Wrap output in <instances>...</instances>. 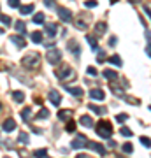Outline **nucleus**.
I'll return each mask as SVG.
<instances>
[{
	"label": "nucleus",
	"mask_w": 151,
	"mask_h": 158,
	"mask_svg": "<svg viewBox=\"0 0 151 158\" xmlns=\"http://www.w3.org/2000/svg\"><path fill=\"white\" fill-rule=\"evenodd\" d=\"M146 55L151 58V42H148V44H146Z\"/></svg>",
	"instance_id": "79ce46f5"
},
{
	"label": "nucleus",
	"mask_w": 151,
	"mask_h": 158,
	"mask_svg": "<svg viewBox=\"0 0 151 158\" xmlns=\"http://www.w3.org/2000/svg\"><path fill=\"white\" fill-rule=\"evenodd\" d=\"M141 144L146 148H151V139L149 137H141Z\"/></svg>",
	"instance_id": "2f4dec72"
},
{
	"label": "nucleus",
	"mask_w": 151,
	"mask_h": 158,
	"mask_svg": "<svg viewBox=\"0 0 151 158\" xmlns=\"http://www.w3.org/2000/svg\"><path fill=\"white\" fill-rule=\"evenodd\" d=\"M69 49L74 53V56H76V58H79V53H81V49H79V46L76 44L74 40H70V42H69Z\"/></svg>",
	"instance_id": "f3484780"
},
{
	"label": "nucleus",
	"mask_w": 151,
	"mask_h": 158,
	"mask_svg": "<svg viewBox=\"0 0 151 158\" xmlns=\"http://www.w3.org/2000/svg\"><path fill=\"white\" fill-rule=\"evenodd\" d=\"M46 58H48V63L56 65V63H60V60H62V53H60L58 49H51V51H48Z\"/></svg>",
	"instance_id": "423d86ee"
},
{
	"label": "nucleus",
	"mask_w": 151,
	"mask_h": 158,
	"mask_svg": "<svg viewBox=\"0 0 151 158\" xmlns=\"http://www.w3.org/2000/svg\"><path fill=\"white\" fill-rule=\"evenodd\" d=\"M109 44H111V46H114V44H116V37H111V40H109Z\"/></svg>",
	"instance_id": "de8ad7c7"
},
{
	"label": "nucleus",
	"mask_w": 151,
	"mask_h": 158,
	"mask_svg": "<svg viewBox=\"0 0 151 158\" xmlns=\"http://www.w3.org/2000/svg\"><path fill=\"white\" fill-rule=\"evenodd\" d=\"M56 76H58V79H67V77H74V70L69 65H62V67L56 70Z\"/></svg>",
	"instance_id": "20e7f679"
},
{
	"label": "nucleus",
	"mask_w": 151,
	"mask_h": 158,
	"mask_svg": "<svg viewBox=\"0 0 151 158\" xmlns=\"http://www.w3.org/2000/svg\"><path fill=\"white\" fill-rule=\"evenodd\" d=\"M44 118H49V111L48 109H40V113L37 114V119H44Z\"/></svg>",
	"instance_id": "c85d7f7f"
},
{
	"label": "nucleus",
	"mask_w": 151,
	"mask_h": 158,
	"mask_svg": "<svg viewBox=\"0 0 151 158\" xmlns=\"http://www.w3.org/2000/svg\"><path fill=\"white\" fill-rule=\"evenodd\" d=\"M34 11V4H27V6H19V12L21 14H30Z\"/></svg>",
	"instance_id": "aec40b11"
},
{
	"label": "nucleus",
	"mask_w": 151,
	"mask_h": 158,
	"mask_svg": "<svg viewBox=\"0 0 151 158\" xmlns=\"http://www.w3.org/2000/svg\"><path fill=\"white\" fill-rule=\"evenodd\" d=\"M114 2H116V0H111V4H114Z\"/></svg>",
	"instance_id": "3c124183"
},
{
	"label": "nucleus",
	"mask_w": 151,
	"mask_h": 158,
	"mask_svg": "<svg viewBox=\"0 0 151 158\" xmlns=\"http://www.w3.org/2000/svg\"><path fill=\"white\" fill-rule=\"evenodd\" d=\"M65 90H67L70 95H74V97H83V90H81V88H78V86H69V85H65Z\"/></svg>",
	"instance_id": "ddd939ff"
},
{
	"label": "nucleus",
	"mask_w": 151,
	"mask_h": 158,
	"mask_svg": "<svg viewBox=\"0 0 151 158\" xmlns=\"http://www.w3.org/2000/svg\"><path fill=\"white\" fill-rule=\"evenodd\" d=\"M18 141L23 142V144H28V135L25 132H19V135H18Z\"/></svg>",
	"instance_id": "7c9ffc66"
},
{
	"label": "nucleus",
	"mask_w": 151,
	"mask_h": 158,
	"mask_svg": "<svg viewBox=\"0 0 151 158\" xmlns=\"http://www.w3.org/2000/svg\"><path fill=\"white\" fill-rule=\"evenodd\" d=\"M90 109H91L95 114H99V116L106 114V107H100V106H95V104H90Z\"/></svg>",
	"instance_id": "a211bd4d"
},
{
	"label": "nucleus",
	"mask_w": 151,
	"mask_h": 158,
	"mask_svg": "<svg viewBox=\"0 0 151 158\" xmlns=\"http://www.w3.org/2000/svg\"><path fill=\"white\" fill-rule=\"evenodd\" d=\"M11 40L18 46V48H25V46H27V42H25V39H23V35H12Z\"/></svg>",
	"instance_id": "4468645a"
},
{
	"label": "nucleus",
	"mask_w": 151,
	"mask_h": 158,
	"mask_svg": "<svg viewBox=\"0 0 151 158\" xmlns=\"http://www.w3.org/2000/svg\"><path fill=\"white\" fill-rule=\"evenodd\" d=\"M149 109H151V107H149Z\"/></svg>",
	"instance_id": "864d4df0"
},
{
	"label": "nucleus",
	"mask_w": 151,
	"mask_h": 158,
	"mask_svg": "<svg viewBox=\"0 0 151 158\" xmlns=\"http://www.w3.org/2000/svg\"><path fill=\"white\" fill-rule=\"evenodd\" d=\"M40 63V55L39 53H30V55H27V56H23L21 60V65L27 69H34V67H39Z\"/></svg>",
	"instance_id": "f257e3e1"
},
{
	"label": "nucleus",
	"mask_w": 151,
	"mask_h": 158,
	"mask_svg": "<svg viewBox=\"0 0 151 158\" xmlns=\"http://www.w3.org/2000/svg\"><path fill=\"white\" fill-rule=\"evenodd\" d=\"M120 132H121V135H125V137H132V130L127 128V127H123V128L120 130Z\"/></svg>",
	"instance_id": "473e14b6"
},
{
	"label": "nucleus",
	"mask_w": 151,
	"mask_h": 158,
	"mask_svg": "<svg viewBox=\"0 0 151 158\" xmlns=\"http://www.w3.org/2000/svg\"><path fill=\"white\" fill-rule=\"evenodd\" d=\"M32 40H34L35 44H40L42 42V34L40 32H32Z\"/></svg>",
	"instance_id": "b1692460"
},
{
	"label": "nucleus",
	"mask_w": 151,
	"mask_h": 158,
	"mask_svg": "<svg viewBox=\"0 0 151 158\" xmlns=\"http://www.w3.org/2000/svg\"><path fill=\"white\" fill-rule=\"evenodd\" d=\"M144 12H146V14H148V16L151 18V9H149V7H144Z\"/></svg>",
	"instance_id": "49530a36"
},
{
	"label": "nucleus",
	"mask_w": 151,
	"mask_h": 158,
	"mask_svg": "<svg viewBox=\"0 0 151 158\" xmlns=\"http://www.w3.org/2000/svg\"><path fill=\"white\" fill-rule=\"evenodd\" d=\"M58 18H60L62 21L69 23V21H72V12L69 11V9H65V7H60V9H58Z\"/></svg>",
	"instance_id": "0eeeda50"
},
{
	"label": "nucleus",
	"mask_w": 151,
	"mask_h": 158,
	"mask_svg": "<svg viewBox=\"0 0 151 158\" xmlns=\"http://www.w3.org/2000/svg\"><path fill=\"white\" fill-rule=\"evenodd\" d=\"M30 111H32L30 107H25V109L21 111V116H23V119H28V118H30Z\"/></svg>",
	"instance_id": "72a5a7b5"
},
{
	"label": "nucleus",
	"mask_w": 151,
	"mask_h": 158,
	"mask_svg": "<svg viewBox=\"0 0 151 158\" xmlns=\"http://www.w3.org/2000/svg\"><path fill=\"white\" fill-rule=\"evenodd\" d=\"M86 40H88V44H90V48H91V49H97V39L95 37H86Z\"/></svg>",
	"instance_id": "c756f323"
},
{
	"label": "nucleus",
	"mask_w": 151,
	"mask_h": 158,
	"mask_svg": "<svg viewBox=\"0 0 151 158\" xmlns=\"http://www.w3.org/2000/svg\"><path fill=\"white\" fill-rule=\"evenodd\" d=\"M34 23H37V25L44 23V14H42V12H37V14L34 16Z\"/></svg>",
	"instance_id": "cd10ccee"
},
{
	"label": "nucleus",
	"mask_w": 151,
	"mask_h": 158,
	"mask_svg": "<svg viewBox=\"0 0 151 158\" xmlns=\"http://www.w3.org/2000/svg\"><path fill=\"white\" fill-rule=\"evenodd\" d=\"M121 149H123V151L127 153V155H130V153H134V146H132L130 142H125V144H123V148H121Z\"/></svg>",
	"instance_id": "bb28decb"
},
{
	"label": "nucleus",
	"mask_w": 151,
	"mask_h": 158,
	"mask_svg": "<svg viewBox=\"0 0 151 158\" xmlns=\"http://www.w3.org/2000/svg\"><path fill=\"white\" fill-rule=\"evenodd\" d=\"M109 62H111L112 65H116V67H121V65H123V62H121V58L118 56V55H114V56H111V58H109Z\"/></svg>",
	"instance_id": "4be33fe9"
},
{
	"label": "nucleus",
	"mask_w": 151,
	"mask_h": 158,
	"mask_svg": "<svg viewBox=\"0 0 151 158\" xmlns=\"http://www.w3.org/2000/svg\"><path fill=\"white\" fill-rule=\"evenodd\" d=\"M104 77L109 79V81H118V72H116V70L107 69V70H104Z\"/></svg>",
	"instance_id": "2eb2a0df"
},
{
	"label": "nucleus",
	"mask_w": 151,
	"mask_h": 158,
	"mask_svg": "<svg viewBox=\"0 0 151 158\" xmlns=\"http://www.w3.org/2000/svg\"><path fill=\"white\" fill-rule=\"evenodd\" d=\"M97 134L104 139H109L112 135V125L109 121H100V123L97 125Z\"/></svg>",
	"instance_id": "f03ea898"
},
{
	"label": "nucleus",
	"mask_w": 151,
	"mask_h": 158,
	"mask_svg": "<svg viewBox=\"0 0 151 158\" xmlns=\"http://www.w3.org/2000/svg\"><path fill=\"white\" fill-rule=\"evenodd\" d=\"M74 130H76V123H72V121H70V123L67 125V132H74Z\"/></svg>",
	"instance_id": "a19ab883"
},
{
	"label": "nucleus",
	"mask_w": 151,
	"mask_h": 158,
	"mask_svg": "<svg viewBox=\"0 0 151 158\" xmlns=\"http://www.w3.org/2000/svg\"><path fill=\"white\" fill-rule=\"evenodd\" d=\"M46 34L49 35V37H53V35L56 34V25L55 23H49V25L46 27Z\"/></svg>",
	"instance_id": "412c9836"
},
{
	"label": "nucleus",
	"mask_w": 151,
	"mask_h": 158,
	"mask_svg": "<svg viewBox=\"0 0 151 158\" xmlns=\"http://www.w3.org/2000/svg\"><path fill=\"white\" fill-rule=\"evenodd\" d=\"M48 98L51 100L53 106H60V100H62V97H60V93H58L56 90H51L49 95H48Z\"/></svg>",
	"instance_id": "9b49d317"
},
{
	"label": "nucleus",
	"mask_w": 151,
	"mask_h": 158,
	"mask_svg": "<svg viewBox=\"0 0 151 158\" xmlns=\"http://www.w3.org/2000/svg\"><path fill=\"white\" fill-rule=\"evenodd\" d=\"M14 128H16V121L12 118H7L6 121L2 123V130H4V132H12Z\"/></svg>",
	"instance_id": "9d476101"
},
{
	"label": "nucleus",
	"mask_w": 151,
	"mask_h": 158,
	"mask_svg": "<svg viewBox=\"0 0 151 158\" xmlns=\"http://www.w3.org/2000/svg\"><path fill=\"white\" fill-rule=\"evenodd\" d=\"M55 46V40H49V42H46V48H53Z\"/></svg>",
	"instance_id": "a18cd8bd"
},
{
	"label": "nucleus",
	"mask_w": 151,
	"mask_h": 158,
	"mask_svg": "<svg viewBox=\"0 0 151 158\" xmlns=\"http://www.w3.org/2000/svg\"><path fill=\"white\" fill-rule=\"evenodd\" d=\"M46 155H48L46 149H35V151H34V156L35 158H46Z\"/></svg>",
	"instance_id": "393cba45"
},
{
	"label": "nucleus",
	"mask_w": 151,
	"mask_h": 158,
	"mask_svg": "<svg viewBox=\"0 0 151 158\" xmlns=\"http://www.w3.org/2000/svg\"><path fill=\"white\" fill-rule=\"evenodd\" d=\"M4 158H11V156H4Z\"/></svg>",
	"instance_id": "603ef678"
},
{
	"label": "nucleus",
	"mask_w": 151,
	"mask_h": 158,
	"mask_svg": "<svg viewBox=\"0 0 151 158\" xmlns=\"http://www.w3.org/2000/svg\"><path fill=\"white\" fill-rule=\"evenodd\" d=\"M76 158H90V156H86V155H79V156H76Z\"/></svg>",
	"instance_id": "09e8293b"
},
{
	"label": "nucleus",
	"mask_w": 151,
	"mask_h": 158,
	"mask_svg": "<svg viewBox=\"0 0 151 158\" xmlns=\"http://www.w3.org/2000/svg\"><path fill=\"white\" fill-rule=\"evenodd\" d=\"M0 23H4V25H11V18L9 16H4V14H2V16H0Z\"/></svg>",
	"instance_id": "f704fd0d"
},
{
	"label": "nucleus",
	"mask_w": 151,
	"mask_h": 158,
	"mask_svg": "<svg viewBox=\"0 0 151 158\" xmlns=\"http://www.w3.org/2000/svg\"><path fill=\"white\" fill-rule=\"evenodd\" d=\"M12 98L16 102H23L25 100V93L23 91H12Z\"/></svg>",
	"instance_id": "5701e85b"
},
{
	"label": "nucleus",
	"mask_w": 151,
	"mask_h": 158,
	"mask_svg": "<svg viewBox=\"0 0 151 158\" xmlns=\"http://www.w3.org/2000/svg\"><path fill=\"white\" fill-rule=\"evenodd\" d=\"M86 148H90V149H91V151H95V153H99V155H100V156H104V155H106V148L102 146V144H99V142H88V146Z\"/></svg>",
	"instance_id": "1a4fd4ad"
},
{
	"label": "nucleus",
	"mask_w": 151,
	"mask_h": 158,
	"mask_svg": "<svg viewBox=\"0 0 151 158\" xmlns=\"http://www.w3.org/2000/svg\"><path fill=\"white\" fill-rule=\"evenodd\" d=\"M130 2H132V4H137V2H141V0H130Z\"/></svg>",
	"instance_id": "8fccbe9b"
},
{
	"label": "nucleus",
	"mask_w": 151,
	"mask_h": 158,
	"mask_svg": "<svg viewBox=\"0 0 151 158\" xmlns=\"http://www.w3.org/2000/svg\"><path fill=\"white\" fill-rule=\"evenodd\" d=\"M70 146H72L74 149H83V148L88 146V141H86V137H84L83 134H78V135H76V139L70 142Z\"/></svg>",
	"instance_id": "39448f33"
},
{
	"label": "nucleus",
	"mask_w": 151,
	"mask_h": 158,
	"mask_svg": "<svg viewBox=\"0 0 151 158\" xmlns=\"http://www.w3.org/2000/svg\"><path fill=\"white\" fill-rule=\"evenodd\" d=\"M112 91H114L116 95H121V97H123V90H121V88H116V86H112Z\"/></svg>",
	"instance_id": "ea45409f"
},
{
	"label": "nucleus",
	"mask_w": 151,
	"mask_h": 158,
	"mask_svg": "<svg viewBox=\"0 0 151 158\" xmlns=\"http://www.w3.org/2000/svg\"><path fill=\"white\" fill-rule=\"evenodd\" d=\"M7 4L11 7H19V0H7Z\"/></svg>",
	"instance_id": "58836bf2"
},
{
	"label": "nucleus",
	"mask_w": 151,
	"mask_h": 158,
	"mask_svg": "<svg viewBox=\"0 0 151 158\" xmlns=\"http://www.w3.org/2000/svg\"><path fill=\"white\" fill-rule=\"evenodd\" d=\"M90 98H93V100H97V102H102L106 98V93H104V90H100V88H95V90L90 91Z\"/></svg>",
	"instance_id": "6e6552de"
},
{
	"label": "nucleus",
	"mask_w": 151,
	"mask_h": 158,
	"mask_svg": "<svg viewBox=\"0 0 151 158\" xmlns=\"http://www.w3.org/2000/svg\"><path fill=\"white\" fill-rule=\"evenodd\" d=\"M16 30L23 35L25 32H27V27H25V23H23V21H18V23H16Z\"/></svg>",
	"instance_id": "a878e982"
},
{
	"label": "nucleus",
	"mask_w": 151,
	"mask_h": 158,
	"mask_svg": "<svg viewBox=\"0 0 151 158\" xmlns=\"http://www.w3.org/2000/svg\"><path fill=\"white\" fill-rule=\"evenodd\" d=\"M86 74H88V76H97V69L95 67H88L86 69Z\"/></svg>",
	"instance_id": "e433bc0d"
},
{
	"label": "nucleus",
	"mask_w": 151,
	"mask_h": 158,
	"mask_svg": "<svg viewBox=\"0 0 151 158\" xmlns=\"http://www.w3.org/2000/svg\"><path fill=\"white\" fill-rule=\"evenodd\" d=\"M84 6L88 7H97V0H86V2H84Z\"/></svg>",
	"instance_id": "c9c22d12"
},
{
	"label": "nucleus",
	"mask_w": 151,
	"mask_h": 158,
	"mask_svg": "<svg viewBox=\"0 0 151 158\" xmlns=\"http://www.w3.org/2000/svg\"><path fill=\"white\" fill-rule=\"evenodd\" d=\"M127 118H128L127 114H118V116H116V121H120V123H123V121H127Z\"/></svg>",
	"instance_id": "4c0bfd02"
},
{
	"label": "nucleus",
	"mask_w": 151,
	"mask_h": 158,
	"mask_svg": "<svg viewBox=\"0 0 151 158\" xmlns=\"http://www.w3.org/2000/svg\"><path fill=\"white\" fill-rule=\"evenodd\" d=\"M70 116H72V111H70V109H63V111L58 113V118L63 119V121H65V119H70Z\"/></svg>",
	"instance_id": "6ab92c4d"
},
{
	"label": "nucleus",
	"mask_w": 151,
	"mask_h": 158,
	"mask_svg": "<svg viewBox=\"0 0 151 158\" xmlns=\"http://www.w3.org/2000/svg\"><path fill=\"white\" fill-rule=\"evenodd\" d=\"M104 60H106V56H104V53H99V56H97V62H104Z\"/></svg>",
	"instance_id": "37998d69"
},
{
	"label": "nucleus",
	"mask_w": 151,
	"mask_h": 158,
	"mask_svg": "<svg viewBox=\"0 0 151 158\" xmlns=\"http://www.w3.org/2000/svg\"><path fill=\"white\" fill-rule=\"evenodd\" d=\"M79 123L83 125V127H93V118L91 116H88V114H83L81 118H79Z\"/></svg>",
	"instance_id": "f8f14e48"
},
{
	"label": "nucleus",
	"mask_w": 151,
	"mask_h": 158,
	"mask_svg": "<svg viewBox=\"0 0 151 158\" xmlns=\"http://www.w3.org/2000/svg\"><path fill=\"white\" fill-rule=\"evenodd\" d=\"M90 21H91V16H90V14H86V12H83V14L76 16V27H78L79 30H86L90 27Z\"/></svg>",
	"instance_id": "7ed1b4c3"
},
{
	"label": "nucleus",
	"mask_w": 151,
	"mask_h": 158,
	"mask_svg": "<svg viewBox=\"0 0 151 158\" xmlns=\"http://www.w3.org/2000/svg\"><path fill=\"white\" fill-rule=\"evenodd\" d=\"M44 4L48 7H53V6H55V0H44Z\"/></svg>",
	"instance_id": "c03bdc74"
},
{
	"label": "nucleus",
	"mask_w": 151,
	"mask_h": 158,
	"mask_svg": "<svg viewBox=\"0 0 151 158\" xmlns=\"http://www.w3.org/2000/svg\"><path fill=\"white\" fill-rule=\"evenodd\" d=\"M106 30H107V25L104 21H100V23H97L95 25V34L97 35H104L106 34Z\"/></svg>",
	"instance_id": "dca6fc26"
}]
</instances>
